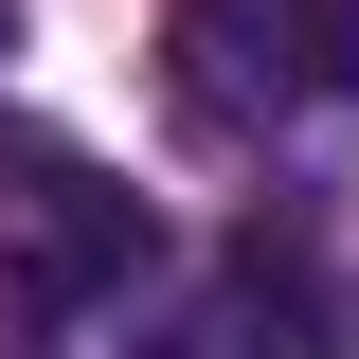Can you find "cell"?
<instances>
[{
    "label": "cell",
    "mask_w": 359,
    "mask_h": 359,
    "mask_svg": "<svg viewBox=\"0 0 359 359\" xmlns=\"http://www.w3.org/2000/svg\"><path fill=\"white\" fill-rule=\"evenodd\" d=\"M306 18V54H323V90H359V0H287Z\"/></svg>",
    "instance_id": "277c9868"
},
{
    "label": "cell",
    "mask_w": 359,
    "mask_h": 359,
    "mask_svg": "<svg viewBox=\"0 0 359 359\" xmlns=\"http://www.w3.org/2000/svg\"><path fill=\"white\" fill-rule=\"evenodd\" d=\"M233 306H252V323H287V359H359V306L323 287L306 252H269V233H252V269H233Z\"/></svg>",
    "instance_id": "3957f363"
},
{
    "label": "cell",
    "mask_w": 359,
    "mask_h": 359,
    "mask_svg": "<svg viewBox=\"0 0 359 359\" xmlns=\"http://www.w3.org/2000/svg\"><path fill=\"white\" fill-rule=\"evenodd\" d=\"M162 54H180V126H198V144H269V126L323 90V54H306L287 0H180Z\"/></svg>",
    "instance_id": "7a4b0ae2"
},
{
    "label": "cell",
    "mask_w": 359,
    "mask_h": 359,
    "mask_svg": "<svg viewBox=\"0 0 359 359\" xmlns=\"http://www.w3.org/2000/svg\"><path fill=\"white\" fill-rule=\"evenodd\" d=\"M162 269V233H144V198L108 162H72L54 126H0V306L18 323H108Z\"/></svg>",
    "instance_id": "6da1fadb"
}]
</instances>
